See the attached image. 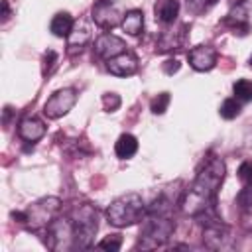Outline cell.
<instances>
[{"instance_id": "cell-1", "label": "cell", "mask_w": 252, "mask_h": 252, "mask_svg": "<svg viewBox=\"0 0 252 252\" xmlns=\"http://www.w3.org/2000/svg\"><path fill=\"white\" fill-rule=\"evenodd\" d=\"M226 165L220 158H209V161L199 169L195 181L179 199V207L187 217L197 219L203 213L217 211V193L224 181Z\"/></svg>"}, {"instance_id": "cell-2", "label": "cell", "mask_w": 252, "mask_h": 252, "mask_svg": "<svg viewBox=\"0 0 252 252\" xmlns=\"http://www.w3.org/2000/svg\"><path fill=\"white\" fill-rule=\"evenodd\" d=\"M146 213H148V207L138 193H124L108 205L106 219L112 226L126 228L142 222L146 219Z\"/></svg>"}, {"instance_id": "cell-3", "label": "cell", "mask_w": 252, "mask_h": 252, "mask_svg": "<svg viewBox=\"0 0 252 252\" xmlns=\"http://www.w3.org/2000/svg\"><path fill=\"white\" fill-rule=\"evenodd\" d=\"M142 232L138 238V248H158L163 246L175 230V224L169 213H154L148 211L146 219L142 220Z\"/></svg>"}, {"instance_id": "cell-4", "label": "cell", "mask_w": 252, "mask_h": 252, "mask_svg": "<svg viewBox=\"0 0 252 252\" xmlns=\"http://www.w3.org/2000/svg\"><path fill=\"white\" fill-rule=\"evenodd\" d=\"M71 220L75 226V250H85L93 246L94 234L98 230V213L93 205L81 203L73 207L71 211Z\"/></svg>"}, {"instance_id": "cell-5", "label": "cell", "mask_w": 252, "mask_h": 252, "mask_svg": "<svg viewBox=\"0 0 252 252\" xmlns=\"http://www.w3.org/2000/svg\"><path fill=\"white\" fill-rule=\"evenodd\" d=\"M45 230H47L45 244L49 250H55V252L75 250V226L71 217H55Z\"/></svg>"}, {"instance_id": "cell-6", "label": "cell", "mask_w": 252, "mask_h": 252, "mask_svg": "<svg viewBox=\"0 0 252 252\" xmlns=\"http://www.w3.org/2000/svg\"><path fill=\"white\" fill-rule=\"evenodd\" d=\"M59 209H61V201L57 197H43L26 209V224L32 230L47 228L57 217Z\"/></svg>"}, {"instance_id": "cell-7", "label": "cell", "mask_w": 252, "mask_h": 252, "mask_svg": "<svg viewBox=\"0 0 252 252\" xmlns=\"http://www.w3.org/2000/svg\"><path fill=\"white\" fill-rule=\"evenodd\" d=\"M77 102V91L73 87L67 89H59L55 91L43 104V114L51 120H57L61 116H65Z\"/></svg>"}, {"instance_id": "cell-8", "label": "cell", "mask_w": 252, "mask_h": 252, "mask_svg": "<svg viewBox=\"0 0 252 252\" xmlns=\"http://www.w3.org/2000/svg\"><path fill=\"white\" fill-rule=\"evenodd\" d=\"M203 242H205L207 248L222 250V248L232 246V236H230L228 226L220 219H217V220H211V222L203 224Z\"/></svg>"}, {"instance_id": "cell-9", "label": "cell", "mask_w": 252, "mask_h": 252, "mask_svg": "<svg viewBox=\"0 0 252 252\" xmlns=\"http://www.w3.org/2000/svg\"><path fill=\"white\" fill-rule=\"evenodd\" d=\"M122 14L114 4H104V2H94L93 6V22L102 28V30H112L118 24H122Z\"/></svg>"}, {"instance_id": "cell-10", "label": "cell", "mask_w": 252, "mask_h": 252, "mask_svg": "<svg viewBox=\"0 0 252 252\" xmlns=\"http://www.w3.org/2000/svg\"><path fill=\"white\" fill-rule=\"evenodd\" d=\"M248 0H238L230 12L224 18V26H228L234 33L238 35H246L250 32V22H248Z\"/></svg>"}, {"instance_id": "cell-11", "label": "cell", "mask_w": 252, "mask_h": 252, "mask_svg": "<svg viewBox=\"0 0 252 252\" xmlns=\"http://www.w3.org/2000/svg\"><path fill=\"white\" fill-rule=\"evenodd\" d=\"M93 49H94V55H96V57L108 61V59L116 57L118 53L126 51V43H124V39H120V37L114 35V33H102V35L96 37Z\"/></svg>"}, {"instance_id": "cell-12", "label": "cell", "mask_w": 252, "mask_h": 252, "mask_svg": "<svg viewBox=\"0 0 252 252\" xmlns=\"http://www.w3.org/2000/svg\"><path fill=\"white\" fill-rule=\"evenodd\" d=\"M187 59L195 71H211L217 65V49L211 45H197L187 53Z\"/></svg>"}, {"instance_id": "cell-13", "label": "cell", "mask_w": 252, "mask_h": 252, "mask_svg": "<svg viewBox=\"0 0 252 252\" xmlns=\"http://www.w3.org/2000/svg\"><path fill=\"white\" fill-rule=\"evenodd\" d=\"M106 69L116 77H130L138 71V57L130 51H122L106 61Z\"/></svg>"}, {"instance_id": "cell-14", "label": "cell", "mask_w": 252, "mask_h": 252, "mask_svg": "<svg viewBox=\"0 0 252 252\" xmlns=\"http://www.w3.org/2000/svg\"><path fill=\"white\" fill-rule=\"evenodd\" d=\"M43 134H45V124H43L39 118H35V116H26V118H22L20 124H18V136H20L24 142L33 144V142L41 140Z\"/></svg>"}, {"instance_id": "cell-15", "label": "cell", "mask_w": 252, "mask_h": 252, "mask_svg": "<svg viewBox=\"0 0 252 252\" xmlns=\"http://www.w3.org/2000/svg\"><path fill=\"white\" fill-rule=\"evenodd\" d=\"M185 26H179V30H163L158 37L156 43V51L158 53H167L173 49H179L185 41Z\"/></svg>"}, {"instance_id": "cell-16", "label": "cell", "mask_w": 252, "mask_h": 252, "mask_svg": "<svg viewBox=\"0 0 252 252\" xmlns=\"http://www.w3.org/2000/svg\"><path fill=\"white\" fill-rule=\"evenodd\" d=\"M154 12L158 22L171 26L179 16V0H158L154 6Z\"/></svg>"}, {"instance_id": "cell-17", "label": "cell", "mask_w": 252, "mask_h": 252, "mask_svg": "<svg viewBox=\"0 0 252 252\" xmlns=\"http://www.w3.org/2000/svg\"><path fill=\"white\" fill-rule=\"evenodd\" d=\"M89 37H91V30H89V26H87V24H83V22H81V24H75L73 32L69 33L67 53H69V55H75L77 51L81 53V49L87 45Z\"/></svg>"}, {"instance_id": "cell-18", "label": "cell", "mask_w": 252, "mask_h": 252, "mask_svg": "<svg viewBox=\"0 0 252 252\" xmlns=\"http://www.w3.org/2000/svg\"><path fill=\"white\" fill-rule=\"evenodd\" d=\"M75 28V20L69 12H59L51 18V24H49V30L53 35L57 37H69V33L73 32Z\"/></svg>"}, {"instance_id": "cell-19", "label": "cell", "mask_w": 252, "mask_h": 252, "mask_svg": "<svg viewBox=\"0 0 252 252\" xmlns=\"http://www.w3.org/2000/svg\"><path fill=\"white\" fill-rule=\"evenodd\" d=\"M122 30L128 35H140L144 32V12L142 10H130L122 18Z\"/></svg>"}, {"instance_id": "cell-20", "label": "cell", "mask_w": 252, "mask_h": 252, "mask_svg": "<svg viewBox=\"0 0 252 252\" xmlns=\"http://www.w3.org/2000/svg\"><path fill=\"white\" fill-rule=\"evenodd\" d=\"M138 152V140L132 134H122L114 144V154L120 159H128Z\"/></svg>"}, {"instance_id": "cell-21", "label": "cell", "mask_w": 252, "mask_h": 252, "mask_svg": "<svg viewBox=\"0 0 252 252\" xmlns=\"http://www.w3.org/2000/svg\"><path fill=\"white\" fill-rule=\"evenodd\" d=\"M240 100L238 98H234V96H230V98H224L222 100V104H220V108H219V114L224 118V120H232V118H236L238 114H240Z\"/></svg>"}, {"instance_id": "cell-22", "label": "cell", "mask_w": 252, "mask_h": 252, "mask_svg": "<svg viewBox=\"0 0 252 252\" xmlns=\"http://www.w3.org/2000/svg\"><path fill=\"white\" fill-rule=\"evenodd\" d=\"M232 93H234V98H238L240 102H250L252 100V81L238 79L232 85Z\"/></svg>"}, {"instance_id": "cell-23", "label": "cell", "mask_w": 252, "mask_h": 252, "mask_svg": "<svg viewBox=\"0 0 252 252\" xmlns=\"http://www.w3.org/2000/svg\"><path fill=\"white\" fill-rule=\"evenodd\" d=\"M236 205L242 211H252V185H242L236 195Z\"/></svg>"}, {"instance_id": "cell-24", "label": "cell", "mask_w": 252, "mask_h": 252, "mask_svg": "<svg viewBox=\"0 0 252 252\" xmlns=\"http://www.w3.org/2000/svg\"><path fill=\"white\" fill-rule=\"evenodd\" d=\"M120 246H122V236L120 234H108L96 244V248L108 250V252H116V250H120Z\"/></svg>"}, {"instance_id": "cell-25", "label": "cell", "mask_w": 252, "mask_h": 252, "mask_svg": "<svg viewBox=\"0 0 252 252\" xmlns=\"http://www.w3.org/2000/svg\"><path fill=\"white\" fill-rule=\"evenodd\" d=\"M167 104H169V93H159V94L152 100L150 108H152L154 114H163V112L167 110Z\"/></svg>"}, {"instance_id": "cell-26", "label": "cell", "mask_w": 252, "mask_h": 252, "mask_svg": "<svg viewBox=\"0 0 252 252\" xmlns=\"http://www.w3.org/2000/svg\"><path fill=\"white\" fill-rule=\"evenodd\" d=\"M55 63H57V53L53 49H47L41 57V73L43 75H49L53 69H55Z\"/></svg>"}, {"instance_id": "cell-27", "label": "cell", "mask_w": 252, "mask_h": 252, "mask_svg": "<svg viewBox=\"0 0 252 252\" xmlns=\"http://www.w3.org/2000/svg\"><path fill=\"white\" fill-rule=\"evenodd\" d=\"M238 179L242 185H252V159H246L238 165Z\"/></svg>"}, {"instance_id": "cell-28", "label": "cell", "mask_w": 252, "mask_h": 252, "mask_svg": "<svg viewBox=\"0 0 252 252\" xmlns=\"http://www.w3.org/2000/svg\"><path fill=\"white\" fill-rule=\"evenodd\" d=\"M120 96L116 94V93H106V94H102V106H104V110L106 112H114V110H118L120 108Z\"/></svg>"}, {"instance_id": "cell-29", "label": "cell", "mask_w": 252, "mask_h": 252, "mask_svg": "<svg viewBox=\"0 0 252 252\" xmlns=\"http://www.w3.org/2000/svg\"><path fill=\"white\" fill-rule=\"evenodd\" d=\"M185 2H187V10L191 14H201L211 6L209 0H185Z\"/></svg>"}, {"instance_id": "cell-30", "label": "cell", "mask_w": 252, "mask_h": 252, "mask_svg": "<svg viewBox=\"0 0 252 252\" xmlns=\"http://www.w3.org/2000/svg\"><path fill=\"white\" fill-rule=\"evenodd\" d=\"M179 67H181V63H179L177 59H167V61L163 63V71H165L167 75L177 73V71H179Z\"/></svg>"}, {"instance_id": "cell-31", "label": "cell", "mask_w": 252, "mask_h": 252, "mask_svg": "<svg viewBox=\"0 0 252 252\" xmlns=\"http://www.w3.org/2000/svg\"><path fill=\"white\" fill-rule=\"evenodd\" d=\"M10 18V4L8 0H2V22H6Z\"/></svg>"}, {"instance_id": "cell-32", "label": "cell", "mask_w": 252, "mask_h": 252, "mask_svg": "<svg viewBox=\"0 0 252 252\" xmlns=\"http://www.w3.org/2000/svg\"><path fill=\"white\" fill-rule=\"evenodd\" d=\"M96 2H104V4H112V0H96Z\"/></svg>"}, {"instance_id": "cell-33", "label": "cell", "mask_w": 252, "mask_h": 252, "mask_svg": "<svg viewBox=\"0 0 252 252\" xmlns=\"http://www.w3.org/2000/svg\"><path fill=\"white\" fill-rule=\"evenodd\" d=\"M248 65H250V69H252V55L248 57Z\"/></svg>"}, {"instance_id": "cell-34", "label": "cell", "mask_w": 252, "mask_h": 252, "mask_svg": "<svg viewBox=\"0 0 252 252\" xmlns=\"http://www.w3.org/2000/svg\"><path fill=\"white\" fill-rule=\"evenodd\" d=\"M209 2H211V4H215V2H219V0H209Z\"/></svg>"}]
</instances>
